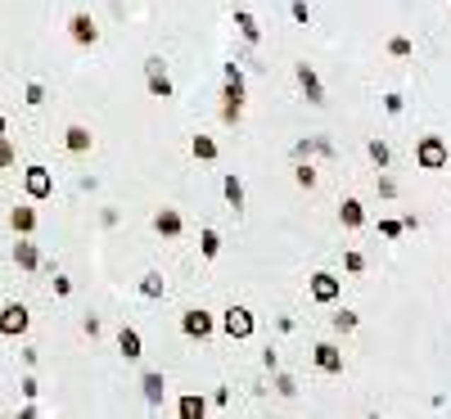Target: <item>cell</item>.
<instances>
[{
	"instance_id": "f546056e",
	"label": "cell",
	"mask_w": 451,
	"mask_h": 419,
	"mask_svg": "<svg viewBox=\"0 0 451 419\" xmlns=\"http://www.w3.org/2000/svg\"><path fill=\"white\" fill-rule=\"evenodd\" d=\"M275 392H280V397H298V384H294V374H275Z\"/></svg>"
},
{
	"instance_id": "f1b7e54d",
	"label": "cell",
	"mask_w": 451,
	"mask_h": 419,
	"mask_svg": "<svg viewBox=\"0 0 451 419\" xmlns=\"http://www.w3.org/2000/svg\"><path fill=\"white\" fill-rule=\"evenodd\" d=\"M294 180L302 185V190H312V185H316V167H312V163H302V158H298V167H294Z\"/></svg>"
},
{
	"instance_id": "7c38bea8",
	"label": "cell",
	"mask_w": 451,
	"mask_h": 419,
	"mask_svg": "<svg viewBox=\"0 0 451 419\" xmlns=\"http://www.w3.org/2000/svg\"><path fill=\"white\" fill-rule=\"evenodd\" d=\"M154 230L163 239H181V230H185V217L176 212V207H158L154 212Z\"/></svg>"
},
{
	"instance_id": "9c48e42d",
	"label": "cell",
	"mask_w": 451,
	"mask_h": 419,
	"mask_svg": "<svg viewBox=\"0 0 451 419\" xmlns=\"http://www.w3.org/2000/svg\"><path fill=\"white\" fill-rule=\"evenodd\" d=\"M312 361H316L321 374H343V348H338V343H316Z\"/></svg>"
},
{
	"instance_id": "5bb4252c",
	"label": "cell",
	"mask_w": 451,
	"mask_h": 419,
	"mask_svg": "<svg viewBox=\"0 0 451 419\" xmlns=\"http://www.w3.org/2000/svg\"><path fill=\"white\" fill-rule=\"evenodd\" d=\"M118 352L127 356V361H140V356H144V338H140V329L122 325V329H118Z\"/></svg>"
},
{
	"instance_id": "e0dca14e",
	"label": "cell",
	"mask_w": 451,
	"mask_h": 419,
	"mask_svg": "<svg viewBox=\"0 0 451 419\" xmlns=\"http://www.w3.org/2000/svg\"><path fill=\"white\" fill-rule=\"evenodd\" d=\"M14 262H18L23 270H36V266H41V253H36V243H32L28 235H18V243H14Z\"/></svg>"
},
{
	"instance_id": "7a4b0ae2",
	"label": "cell",
	"mask_w": 451,
	"mask_h": 419,
	"mask_svg": "<svg viewBox=\"0 0 451 419\" xmlns=\"http://www.w3.org/2000/svg\"><path fill=\"white\" fill-rule=\"evenodd\" d=\"M451 154H447V140L443 135H420L416 140V167L420 171H447Z\"/></svg>"
},
{
	"instance_id": "7402d4cb",
	"label": "cell",
	"mask_w": 451,
	"mask_h": 419,
	"mask_svg": "<svg viewBox=\"0 0 451 419\" xmlns=\"http://www.w3.org/2000/svg\"><path fill=\"white\" fill-rule=\"evenodd\" d=\"M163 293H167V280L158 275V270H149V275L140 280V298H149V302H158V298H163Z\"/></svg>"
},
{
	"instance_id": "ba28073f",
	"label": "cell",
	"mask_w": 451,
	"mask_h": 419,
	"mask_svg": "<svg viewBox=\"0 0 451 419\" xmlns=\"http://www.w3.org/2000/svg\"><path fill=\"white\" fill-rule=\"evenodd\" d=\"M212 329H217V320H212V311H203V306H190V311L181 316V334H185V338H199L203 343Z\"/></svg>"
},
{
	"instance_id": "4dcf8cb0",
	"label": "cell",
	"mask_w": 451,
	"mask_h": 419,
	"mask_svg": "<svg viewBox=\"0 0 451 419\" xmlns=\"http://www.w3.org/2000/svg\"><path fill=\"white\" fill-rule=\"evenodd\" d=\"M343 266H348V275H361V270H365V257H361L357 248H348V253H343Z\"/></svg>"
},
{
	"instance_id": "60d3db41",
	"label": "cell",
	"mask_w": 451,
	"mask_h": 419,
	"mask_svg": "<svg viewBox=\"0 0 451 419\" xmlns=\"http://www.w3.org/2000/svg\"><path fill=\"white\" fill-rule=\"evenodd\" d=\"M447 167H451V163H447Z\"/></svg>"
},
{
	"instance_id": "ffe728a7",
	"label": "cell",
	"mask_w": 451,
	"mask_h": 419,
	"mask_svg": "<svg viewBox=\"0 0 451 419\" xmlns=\"http://www.w3.org/2000/svg\"><path fill=\"white\" fill-rule=\"evenodd\" d=\"M9 226H14V235H32L36 230V207H14V212H9Z\"/></svg>"
},
{
	"instance_id": "d590c367",
	"label": "cell",
	"mask_w": 451,
	"mask_h": 419,
	"mask_svg": "<svg viewBox=\"0 0 451 419\" xmlns=\"http://www.w3.org/2000/svg\"><path fill=\"white\" fill-rule=\"evenodd\" d=\"M289 14H294V23H302V28L312 23V9H307V0H294V5H289Z\"/></svg>"
},
{
	"instance_id": "74e56055",
	"label": "cell",
	"mask_w": 451,
	"mask_h": 419,
	"mask_svg": "<svg viewBox=\"0 0 451 419\" xmlns=\"http://www.w3.org/2000/svg\"><path fill=\"white\" fill-rule=\"evenodd\" d=\"M55 293H59V298H68V293H72V280H68V275H55Z\"/></svg>"
},
{
	"instance_id": "8d00e7d4",
	"label": "cell",
	"mask_w": 451,
	"mask_h": 419,
	"mask_svg": "<svg viewBox=\"0 0 451 419\" xmlns=\"http://www.w3.org/2000/svg\"><path fill=\"white\" fill-rule=\"evenodd\" d=\"M384 113H393V117L401 113V95H384Z\"/></svg>"
},
{
	"instance_id": "2e32d148",
	"label": "cell",
	"mask_w": 451,
	"mask_h": 419,
	"mask_svg": "<svg viewBox=\"0 0 451 419\" xmlns=\"http://www.w3.org/2000/svg\"><path fill=\"white\" fill-rule=\"evenodd\" d=\"M338 221H343L348 230H361V226H365V207H361V199H343V203H338Z\"/></svg>"
},
{
	"instance_id": "f35d334b",
	"label": "cell",
	"mask_w": 451,
	"mask_h": 419,
	"mask_svg": "<svg viewBox=\"0 0 451 419\" xmlns=\"http://www.w3.org/2000/svg\"><path fill=\"white\" fill-rule=\"evenodd\" d=\"M307 154H312V135H307V140H298V144H294V158H307Z\"/></svg>"
},
{
	"instance_id": "8992f818",
	"label": "cell",
	"mask_w": 451,
	"mask_h": 419,
	"mask_svg": "<svg viewBox=\"0 0 451 419\" xmlns=\"http://www.w3.org/2000/svg\"><path fill=\"white\" fill-rule=\"evenodd\" d=\"M28 325H32V316H28L23 302H5V306H0V334H5V338L28 334Z\"/></svg>"
},
{
	"instance_id": "4316f807",
	"label": "cell",
	"mask_w": 451,
	"mask_h": 419,
	"mask_svg": "<svg viewBox=\"0 0 451 419\" xmlns=\"http://www.w3.org/2000/svg\"><path fill=\"white\" fill-rule=\"evenodd\" d=\"M388 54H393V59H411V54H416L411 36H388Z\"/></svg>"
},
{
	"instance_id": "d6986e66",
	"label": "cell",
	"mask_w": 451,
	"mask_h": 419,
	"mask_svg": "<svg viewBox=\"0 0 451 419\" xmlns=\"http://www.w3.org/2000/svg\"><path fill=\"white\" fill-rule=\"evenodd\" d=\"M190 154L199 158V163H217V154H222V149H217L212 135H194V140H190Z\"/></svg>"
},
{
	"instance_id": "ab89813d",
	"label": "cell",
	"mask_w": 451,
	"mask_h": 419,
	"mask_svg": "<svg viewBox=\"0 0 451 419\" xmlns=\"http://www.w3.org/2000/svg\"><path fill=\"white\" fill-rule=\"evenodd\" d=\"M0 135H5V113H0Z\"/></svg>"
},
{
	"instance_id": "9a60e30c",
	"label": "cell",
	"mask_w": 451,
	"mask_h": 419,
	"mask_svg": "<svg viewBox=\"0 0 451 419\" xmlns=\"http://www.w3.org/2000/svg\"><path fill=\"white\" fill-rule=\"evenodd\" d=\"M91 144H95V135L86 127H68L64 131V149L68 154H91Z\"/></svg>"
},
{
	"instance_id": "5b68a950",
	"label": "cell",
	"mask_w": 451,
	"mask_h": 419,
	"mask_svg": "<svg viewBox=\"0 0 451 419\" xmlns=\"http://www.w3.org/2000/svg\"><path fill=\"white\" fill-rule=\"evenodd\" d=\"M307 289H312V302H321V306H334L338 298H343V280L330 275V270H316V275L307 280Z\"/></svg>"
},
{
	"instance_id": "1f68e13d",
	"label": "cell",
	"mask_w": 451,
	"mask_h": 419,
	"mask_svg": "<svg viewBox=\"0 0 451 419\" xmlns=\"http://www.w3.org/2000/svg\"><path fill=\"white\" fill-rule=\"evenodd\" d=\"M312 154H321V158H334V140H330V135H312Z\"/></svg>"
},
{
	"instance_id": "277c9868",
	"label": "cell",
	"mask_w": 451,
	"mask_h": 419,
	"mask_svg": "<svg viewBox=\"0 0 451 419\" xmlns=\"http://www.w3.org/2000/svg\"><path fill=\"white\" fill-rule=\"evenodd\" d=\"M23 190H28V199H32V203L50 199V194H55V171H50V167H41V163H32L28 171H23Z\"/></svg>"
},
{
	"instance_id": "d4e9b609",
	"label": "cell",
	"mask_w": 451,
	"mask_h": 419,
	"mask_svg": "<svg viewBox=\"0 0 451 419\" xmlns=\"http://www.w3.org/2000/svg\"><path fill=\"white\" fill-rule=\"evenodd\" d=\"M199 253H203V257H208V262H212V257H217V253H222V235H217V230H212V226H208V230H203V235H199Z\"/></svg>"
},
{
	"instance_id": "30bf717a",
	"label": "cell",
	"mask_w": 451,
	"mask_h": 419,
	"mask_svg": "<svg viewBox=\"0 0 451 419\" xmlns=\"http://www.w3.org/2000/svg\"><path fill=\"white\" fill-rule=\"evenodd\" d=\"M294 77H298V86H302V95H307V104L321 108V104H325V86H321V77H316V68H312V64H294Z\"/></svg>"
},
{
	"instance_id": "e575fe53",
	"label": "cell",
	"mask_w": 451,
	"mask_h": 419,
	"mask_svg": "<svg viewBox=\"0 0 451 419\" xmlns=\"http://www.w3.org/2000/svg\"><path fill=\"white\" fill-rule=\"evenodd\" d=\"M379 235H384V239H401V221H397V217H384V221H379Z\"/></svg>"
},
{
	"instance_id": "836d02e7",
	"label": "cell",
	"mask_w": 451,
	"mask_h": 419,
	"mask_svg": "<svg viewBox=\"0 0 451 419\" xmlns=\"http://www.w3.org/2000/svg\"><path fill=\"white\" fill-rule=\"evenodd\" d=\"M23 95H28L23 104H32V108H36V104H45V86H41V81H28V91H23Z\"/></svg>"
},
{
	"instance_id": "6da1fadb",
	"label": "cell",
	"mask_w": 451,
	"mask_h": 419,
	"mask_svg": "<svg viewBox=\"0 0 451 419\" xmlns=\"http://www.w3.org/2000/svg\"><path fill=\"white\" fill-rule=\"evenodd\" d=\"M222 122L226 127H235L244 117V68L239 64H226V91H222Z\"/></svg>"
},
{
	"instance_id": "3957f363",
	"label": "cell",
	"mask_w": 451,
	"mask_h": 419,
	"mask_svg": "<svg viewBox=\"0 0 451 419\" xmlns=\"http://www.w3.org/2000/svg\"><path fill=\"white\" fill-rule=\"evenodd\" d=\"M222 329H226V338H253V329H258V320H253V311H249V306H226V311H222Z\"/></svg>"
},
{
	"instance_id": "603a6c76",
	"label": "cell",
	"mask_w": 451,
	"mask_h": 419,
	"mask_svg": "<svg viewBox=\"0 0 451 419\" xmlns=\"http://www.w3.org/2000/svg\"><path fill=\"white\" fill-rule=\"evenodd\" d=\"M203 411H208V401H203V397H181L176 401V415L181 419H203Z\"/></svg>"
},
{
	"instance_id": "44dd1931",
	"label": "cell",
	"mask_w": 451,
	"mask_h": 419,
	"mask_svg": "<svg viewBox=\"0 0 451 419\" xmlns=\"http://www.w3.org/2000/svg\"><path fill=\"white\" fill-rule=\"evenodd\" d=\"M222 194H226V203L235 207V212H244V180L235 176V171H230V176L222 180Z\"/></svg>"
},
{
	"instance_id": "8fae6325",
	"label": "cell",
	"mask_w": 451,
	"mask_h": 419,
	"mask_svg": "<svg viewBox=\"0 0 451 419\" xmlns=\"http://www.w3.org/2000/svg\"><path fill=\"white\" fill-rule=\"evenodd\" d=\"M68 36L77 45H95V41H100V28H95V18L86 14V9H77V14L68 18Z\"/></svg>"
},
{
	"instance_id": "484cf974",
	"label": "cell",
	"mask_w": 451,
	"mask_h": 419,
	"mask_svg": "<svg viewBox=\"0 0 451 419\" xmlns=\"http://www.w3.org/2000/svg\"><path fill=\"white\" fill-rule=\"evenodd\" d=\"M330 325H334V334H352V329H357V311H348V306H343V311L330 316Z\"/></svg>"
},
{
	"instance_id": "d6a6232c",
	"label": "cell",
	"mask_w": 451,
	"mask_h": 419,
	"mask_svg": "<svg viewBox=\"0 0 451 419\" xmlns=\"http://www.w3.org/2000/svg\"><path fill=\"white\" fill-rule=\"evenodd\" d=\"M14 163H18L14 144H9V135H0V167H14Z\"/></svg>"
},
{
	"instance_id": "52a82bcc",
	"label": "cell",
	"mask_w": 451,
	"mask_h": 419,
	"mask_svg": "<svg viewBox=\"0 0 451 419\" xmlns=\"http://www.w3.org/2000/svg\"><path fill=\"white\" fill-rule=\"evenodd\" d=\"M144 86H149V95L154 100H172V77H167V68H163V59H144Z\"/></svg>"
},
{
	"instance_id": "cb8c5ba5",
	"label": "cell",
	"mask_w": 451,
	"mask_h": 419,
	"mask_svg": "<svg viewBox=\"0 0 451 419\" xmlns=\"http://www.w3.org/2000/svg\"><path fill=\"white\" fill-rule=\"evenodd\" d=\"M365 154H370L375 167H388V163H393V149H388V140H370V144H365Z\"/></svg>"
},
{
	"instance_id": "ac0fdd59",
	"label": "cell",
	"mask_w": 451,
	"mask_h": 419,
	"mask_svg": "<svg viewBox=\"0 0 451 419\" xmlns=\"http://www.w3.org/2000/svg\"><path fill=\"white\" fill-rule=\"evenodd\" d=\"M235 28H239V36H244L249 45H258V41H262V28H258V18H253L249 9H235Z\"/></svg>"
},
{
	"instance_id": "83f0119b",
	"label": "cell",
	"mask_w": 451,
	"mask_h": 419,
	"mask_svg": "<svg viewBox=\"0 0 451 419\" xmlns=\"http://www.w3.org/2000/svg\"><path fill=\"white\" fill-rule=\"evenodd\" d=\"M375 190H379V199H397V180L388 176L384 167H379V176H375Z\"/></svg>"
},
{
	"instance_id": "4fadbf2b",
	"label": "cell",
	"mask_w": 451,
	"mask_h": 419,
	"mask_svg": "<svg viewBox=\"0 0 451 419\" xmlns=\"http://www.w3.org/2000/svg\"><path fill=\"white\" fill-rule=\"evenodd\" d=\"M140 392H144V401L158 411V406L167 401V379L158 374V369H144V374H140Z\"/></svg>"
}]
</instances>
